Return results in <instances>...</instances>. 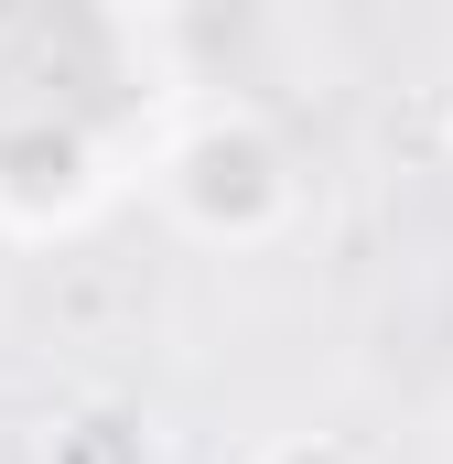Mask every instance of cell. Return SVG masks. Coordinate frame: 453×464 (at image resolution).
<instances>
[{
    "instance_id": "2",
    "label": "cell",
    "mask_w": 453,
    "mask_h": 464,
    "mask_svg": "<svg viewBox=\"0 0 453 464\" xmlns=\"http://www.w3.org/2000/svg\"><path fill=\"white\" fill-rule=\"evenodd\" d=\"M98 195H109V173H98V140L76 119L54 109L0 119V217L11 227H76Z\"/></svg>"
},
{
    "instance_id": "1",
    "label": "cell",
    "mask_w": 453,
    "mask_h": 464,
    "mask_svg": "<svg viewBox=\"0 0 453 464\" xmlns=\"http://www.w3.org/2000/svg\"><path fill=\"white\" fill-rule=\"evenodd\" d=\"M151 195L195 248H270L303 217V162L259 109H195L151 151Z\"/></svg>"
},
{
    "instance_id": "3",
    "label": "cell",
    "mask_w": 453,
    "mask_h": 464,
    "mask_svg": "<svg viewBox=\"0 0 453 464\" xmlns=\"http://www.w3.org/2000/svg\"><path fill=\"white\" fill-rule=\"evenodd\" d=\"M43 464H151V421L119 411V400H87L43 432Z\"/></svg>"
},
{
    "instance_id": "4",
    "label": "cell",
    "mask_w": 453,
    "mask_h": 464,
    "mask_svg": "<svg viewBox=\"0 0 453 464\" xmlns=\"http://www.w3.org/2000/svg\"><path fill=\"white\" fill-rule=\"evenodd\" d=\"M248 464H367V454H356L345 432H270Z\"/></svg>"
},
{
    "instance_id": "5",
    "label": "cell",
    "mask_w": 453,
    "mask_h": 464,
    "mask_svg": "<svg viewBox=\"0 0 453 464\" xmlns=\"http://www.w3.org/2000/svg\"><path fill=\"white\" fill-rule=\"evenodd\" d=\"M443 140H453V109H443Z\"/></svg>"
}]
</instances>
